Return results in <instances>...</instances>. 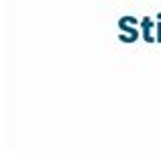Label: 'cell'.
<instances>
[{
  "instance_id": "obj_1",
  "label": "cell",
  "mask_w": 161,
  "mask_h": 161,
  "mask_svg": "<svg viewBox=\"0 0 161 161\" xmlns=\"http://www.w3.org/2000/svg\"><path fill=\"white\" fill-rule=\"evenodd\" d=\"M137 23H139V19H135V16H120L118 19V29L122 31V35L118 39L122 43H135L139 39V31L135 29Z\"/></svg>"
},
{
  "instance_id": "obj_2",
  "label": "cell",
  "mask_w": 161,
  "mask_h": 161,
  "mask_svg": "<svg viewBox=\"0 0 161 161\" xmlns=\"http://www.w3.org/2000/svg\"><path fill=\"white\" fill-rule=\"evenodd\" d=\"M153 31H157V23L151 20L149 16H143L141 19V37L147 43H155V41H157V37L153 35Z\"/></svg>"
},
{
  "instance_id": "obj_3",
  "label": "cell",
  "mask_w": 161,
  "mask_h": 161,
  "mask_svg": "<svg viewBox=\"0 0 161 161\" xmlns=\"http://www.w3.org/2000/svg\"><path fill=\"white\" fill-rule=\"evenodd\" d=\"M155 37H157V43H161V20H157V31H155Z\"/></svg>"
}]
</instances>
